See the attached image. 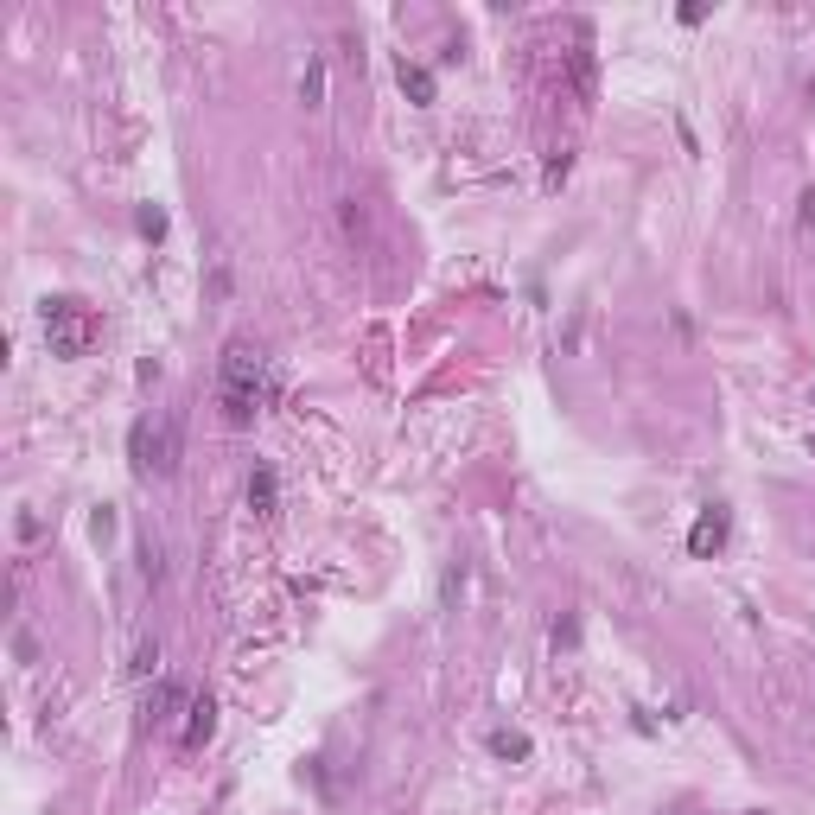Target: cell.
<instances>
[{
	"instance_id": "cell-1",
	"label": "cell",
	"mask_w": 815,
	"mask_h": 815,
	"mask_svg": "<svg viewBox=\"0 0 815 815\" xmlns=\"http://www.w3.org/2000/svg\"><path fill=\"white\" fill-rule=\"evenodd\" d=\"M262 395H268V357H262V344L230 338V344H223V414H230L236 427H249Z\"/></svg>"
},
{
	"instance_id": "cell-2",
	"label": "cell",
	"mask_w": 815,
	"mask_h": 815,
	"mask_svg": "<svg viewBox=\"0 0 815 815\" xmlns=\"http://www.w3.org/2000/svg\"><path fill=\"white\" fill-rule=\"evenodd\" d=\"M128 459H134V472H141V478H172V472H179V459H185L179 414H141L134 433H128Z\"/></svg>"
},
{
	"instance_id": "cell-3",
	"label": "cell",
	"mask_w": 815,
	"mask_h": 815,
	"mask_svg": "<svg viewBox=\"0 0 815 815\" xmlns=\"http://www.w3.org/2000/svg\"><path fill=\"white\" fill-rule=\"evenodd\" d=\"M96 338H102V319L83 300H71V293L45 300V344H51V357H90Z\"/></svg>"
},
{
	"instance_id": "cell-4",
	"label": "cell",
	"mask_w": 815,
	"mask_h": 815,
	"mask_svg": "<svg viewBox=\"0 0 815 815\" xmlns=\"http://www.w3.org/2000/svg\"><path fill=\"white\" fill-rule=\"evenodd\" d=\"M720 542H726V510L714 504V510L695 516V529H688V548H695V554H720Z\"/></svg>"
},
{
	"instance_id": "cell-5",
	"label": "cell",
	"mask_w": 815,
	"mask_h": 815,
	"mask_svg": "<svg viewBox=\"0 0 815 815\" xmlns=\"http://www.w3.org/2000/svg\"><path fill=\"white\" fill-rule=\"evenodd\" d=\"M249 504L262 510V516H274V504H281V478H274L268 465H255V472H249Z\"/></svg>"
},
{
	"instance_id": "cell-6",
	"label": "cell",
	"mask_w": 815,
	"mask_h": 815,
	"mask_svg": "<svg viewBox=\"0 0 815 815\" xmlns=\"http://www.w3.org/2000/svg\"><path fill=\"white\" fill-rule=\"evenodd\" d=\"M185 714H192V720H185V745H204V739H211V726H217V707H211V695H198L192 707H185Z\"/></svg>"
},
{
	"instance_id": "cell-7",
	"label": "cell",
	"mask_w": 815,
	"mask_h": 815,
	"mask_svg": "<svg viewBox=\"0 0 815 815\" xmlns=\"http://www.w3.org/2000/svg\"><path fill=\"white\" fill-rule=\"evenodd\" d=\"M172 707H192V695L179 682H160V695L147 701V720H172Z\"/></svg>"
},
{
	"instance_id": "cell-8",
	"label": "cell",
	"mask_w": 815,
	"mask_h": 815,
	"mask_svg": "<svg viewBox=\"0 0 815 815\" xmlns=\"http://www.w3.org/2000/svg\"><path fill=\"white\" fill-rule=\"evenodd\" d=\"M300 102H306V109H319V102H325V58H306V71H300Z\"/></svg>"
},
{
	"instance_id": "cell-9",
	"label": "cell",
	"mask_w": 815,
	"mask_h": 815,
	"mask_svg": "<svg viewBox=\"0 0 815 815\" xmlns=\"http://www.w3.org/2000/svg\"><path fill=\"white\" fill-rule=\"evenodd\" d=\"M395 77H402V90H408L414 102H433V71H421V64L402 58V71H395Z\"/></svg>"
},
{
	"instance_id": "cell-10",
	"label": "cell",
	"mask_w": 815,
	"mask_h": 815,
	"mask_svg": "<svg viewBox=\"0 0 815 815\" xmlns=\"http://www.w3.org/2000/svg\"><path fill=\"white\" fill-rule=\"evenodd\" d=\"M491 752L497 758H529V739L523 733H491Z\"/></svg>"
},
{
	"instance_id": "cell-11",
	"label": "cell",
	"mask_w": 815,
	"mask_h": 815,
	"mask_svg": "<svg viewBox=\"0 0 815 815\" xmlns=\"http://www.w3.org/2000/svg\"><path fill=\"white\" fill-rule=\"evenodd\" d=\"M134 223H141V236H153V242L166 236V211H160V204H141V217H134Z\"/></svg>"
},
{
	"instance_id": "cell-12",
	"label": "cell",
	"mask_w": 815,
	"mask_h": 815,
	"mask_svg": "<svg viewBox=\"0 0 815 815\" xmlns=\"http://www.w3.org/2000/svg\"><path fill=\"white\" fill-rule=\"evenodd\" d=\"M153 663H160V644H141V650H134V675H147Z\"/></svg>"
}]
</instances>
